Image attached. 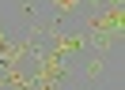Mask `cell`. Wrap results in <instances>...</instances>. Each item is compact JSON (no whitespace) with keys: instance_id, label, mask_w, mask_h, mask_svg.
<instances>
[]
</instances>
